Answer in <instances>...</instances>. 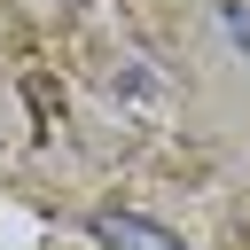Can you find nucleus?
Segmentation results:
<instances>
[{
  "label": "nucleus",
  "instance_id": "nucleus-1",
  "mask_svg": "<svg viewBox=\"0 0 250 250\" xmlns=\"http://www.w3.org/2000/svg\"><path fill=\"white\" fill-rule=\"evenodd\" d=\"M94 234H102L109 250H188L172 227H156V219H141V211H102Z\"/></svg>",
  "mask_w": 250,
  "mask_h": 250
},
{
  "label": "nucleus",
  "instance_id": "nucleus-2",
  "mask_svg": "<svg viewBox=\"0 0 250 250\" xmlns=\"http://www.w3.org/2000/svg\"><path fill=\"white\" fill-rule=\"evenodd\" d=\"M219 16H227V39H234V47H242V55H250V8H242V0H227V8H219Z\"/></svg>",
  "mask_w": 250,
  "mask_h": 250
}]
</instances>
